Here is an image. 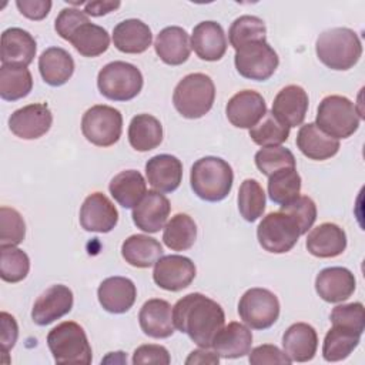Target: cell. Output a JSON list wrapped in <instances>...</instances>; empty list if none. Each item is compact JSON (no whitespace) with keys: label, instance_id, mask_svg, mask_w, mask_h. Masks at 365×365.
Returning <instances> with one entry per match:
<instances>
[{"label":"cell","instance_id":"6da1fadb","mask_svg":"<svg viewBox=\"0 0 365 365\" xmlns=\"http://www.w3.org/2000/svg\"><path fill=\"white\" fill-rule=\"evenodd\" d=\"M174 327L188 335L200 348H211L214 338L225 324L221 305L200 292H192L173 307Z\"/></svg>","mask_w":365,"mask_h":365},{"label":"cell","instance_id":"7a4b0ae2","mask_svg":"<svg viewBox=\"0 0 365 365\" xmlns=\"http://www.w3.org/2000/svg\"><path fill=\"white\" fill-rule=\"evenodd\" d=\"M315 53L319 61L328 68L345 71L359 61L362 44L354 30L348 27H334L318 36Z\"/></svg>","mask_w":365,"mask_h":365},{"label":"cell","instance_id":"3957f363","mask_svg":"<svg viewBox=\"0 0 365 365\" xmlns=\"http://www.w3.org/2000/svg\"><path fill=\"white\" fill-rule=\"evenodd\" d=\"M234 173L231 165L214 155L197 160L190 173V184L197 197L208 202L222 201L231 191Z\"/></svg>","mask_w":365,"mask_h":365},{"label":"cell","instance_id":"277c9868","mask_svg":"<svg viewBox=\"0 0 365 365\" xmlns=\"http://www.w3.org/2000/svg\"><path fill=\"white\" fill-rule=\"evenodd\" d=\"M215 86L210 76L204 73H191L182 77L174 88V108L190 120L204 117L214 104Z\"/></svg>","mask_w":365,"mask_h":365},{"label":"cell","instance_id":"5b68a950","mask_svg":"<svg viewBox=\"0 0 365 365\" xmlns=\"http://www.w3.org/2000/svg\"><path fill=\"white\" fill-rule=\"evenodd\" d=\"M362 115L356 111L355 104L338 94L327 96L317 108L315 124L325 134L334 138H348L359 127Z\"/></svg>","mask_w":365,"mask_h":365},{"label":"cell","instance_id":"8992f818","mask_svg":"<svg viewBox=\"0 0 365 365\" xmlns=\"http://www.w3.org/2000/svg\"><path fill=\"white\" fill-rule=\"evenodd\" d=\"M48 349L57 364H91L93 352L81 325L64 321L47 335Z\"/></svg>","mask_w":365,"mask_h":365},{"label":"cell","instance_id":"52a82bcc","mask_svg":"<svg viewBox=\"0 0 365 365\" xmlns=\"http://www.w3.org/2000/svg\"><path fill=\"white\" fill-rule=\"evenodd\" d=\"M141 71L127 61H111L97 76V87L101 96L113 101H128L143 88Z\"/></svg>","mask_w":365,"mask_h":365},{"label":"cell","instance_id":"ba28073f","mask_svg":"<svg viewBox=\"0 0 365 365\" xmlns=\"http://www.w3.org/2000/svg\"><path fill=\"white\" fill-rule=\"evenodd\" d=\"M123 131L121 113L106 104L90 107L81 118V133L86 140L97 147L114 145Z\"/></svg>","mask_w":365,"mask_h":365},{"label":"cell","instance_id":"9c48e42d","mask_svg":"<svg viewBox=\"0 0 365 365\" xmlns=\"http://www.w3.org/2000/svg\"><path fill=\"white\" fill-rule=\"evenodd\" d=\"M301 237L298 224L282 211L267 214L257 228L259 245L271 254H285L294 248Z\"/></svg>","mask_w":365,"mask_h":365},{"label":"cell","instance_id":"30bf717a","mask_svg":"<svg viewBox=\"0 0 365 365\" xmlns=\"http://www.w3.org/2000/svg\"><path fill=\"white\" fill-rule=\"evenodd\" d=\"M234 64L240 76L244 78L265 81L275 73L279 58L267 40H258L237 48Z\"/></svg>","mask_w":365,"mask_h":365},{"label":"cell","instance_id":"8fae6325","mask_svg":"<svg viewBox=\"0 0 365 365\" xmlns=\"http://www.w3.org/2000/svg\"><path fill=\"white\" fill-rule=\"evenodd\" d=\"M238 315L251 329H267L279 317V301L265 288L247 289L238 302Z\"/></svg>","mask_w":365,"mask_h":365},{"label":"cell","instance_id":"7c38bea8","mask_svg":"<svg viewBox=\"0 0 365 365\" xmlns=\"http://www.w3.org/2000/svg\"><path fill=\"white\" fill-rule=\"evenodd\" d=\"M53 114L46 103H33L11 113L9 117L10 131L21 140H36L48 133Z\"/></svg>","mask_w":365,"mask_h":365},{"label":"cell","instance_id":"4fadbf2b","mask_svg":"<svg viewBox=\"0 0 365 365\" xmlns=\"http://www.w3.org/2000/svg\"><path fill=\"white\" fill-rule=\"evenodd\" d=\"M194 262L184 255H164L154 264L153 279L154 282L171 292H178L187 288L195 278Z\"/></svg>","mask_w":365,"mask_h":365},{"label":"cell","instance_id":"5bb4252c","mask_svg":"<svg viewBox=\"0 0 365 365\" xmlns=\"http://www.w3.org/2000/svg\"><path fill=\"white\" fill-rule=\"evenodd\" d=\"M73 291L68 287L63 284L51 285L34 301L31 308V319L34 324L46 327L68 314L73 308Z\"/></svg>","mask_w":365,"mask_h":365},{"label":"cell","instance_id":"9a60e30c","mask_svg":"<svg viewBox=\"0 0 365 365\" xmlns=\"http://www.w3.org/2000/svg\"><path fill=\"white\" fill-rule=\"evenodd\" d=\"M118 222L115 205L103 192H91L80 208V225L90 232H110Z\"/></svg>","mask_w":365,"mask_h":365},{"label":"cell","instance_id":"2e32d148","mask_svg":"<svg viewBox=\"0 0 365 365\" xmlns=\"http://www.w3.org/2000/svg\"><path fill=\"white\" fill-rule=\"evenodd\" d=\"M267 113L264 97L254 90L235 93L227 103L225 114L237 128H252Z\"/></svg>","mask_w":365,"mask_h":365},{"label":"cell","instance_id":"e0dca14e","mask_svg":"<svg viewBox=\"0 0 365 365\" xmlns=\"http://www.w3.org/2000/svg\"><path fill=\"white\" fill-rule=\"evenodd\" d=\"M171 205L168 198L155 190H150L133 208V221L144 232L154 234L164 228L170 215Z\"/></svg>","mask_w":365,"mask_h":365},{"label":"cell","instance_id":"ac0fdd59","mask_svg":"<svg viewBox=\"0 0 365 365\" xmlns=\"http://www.w3.org/2000/svg\"><path fill=\"white\" fill-rule=\"evenodd\" d=\"M356 288L354 274L345 267H328L319 271L315 278V291L331 304L346 301Z\"/></svg>","mask_w":365,"mask_h":365},{"label":"cell","instance_id":"d6986e66","mask_svg":"<svg viewBox=\"0 0 365 365\" xmlns=\"http://www.w3.org/2000/svg\"><path fill=\"white\" fill-rule=\"evenodd\" d=\"M308 94L297 84H289L278 91L272 103V114L285 125L297 127L305 120L308 111Z\"/></svg>","mask_w":365,"mask_h":365},{"label":"cell","instance_id":"ffe728a7","mask_svg":"<svg viewBox=\"0 0 365 365\" xmlns=\"http://www.w3.org/2000/svg\"><path fill=\"white\" fill-rule=\"evenodd\" d=\"M191 48L205 61H218L227 51V37L220 23L207 20L192 29Z\"/></svg>","mask_w":365,"mask_h":365},{"label":"cell","instance_id":"44dd1931","mask_svg":"<svg viewBox=\"0 0 365 365\" xmlns=\"http://www.w3.org/2000/svg\"><path fill=\"white\" fill-rule=\"evenodd\" d=\"M36 51V40L29 31L20 27H10L1 33V64L27 67L34 60Z\"/></svg>","mask_w":365,"mask_h":365},{"label":"cell","instance_id":"7402d4cb","mask_svg":"<svg viewBox=\"0 0 365 365\" xmlns=\"http://www.w3.org/2000/svg\"><path fill=\"white\" fill-rule=\"evenodd\" d=\"M141 331L155 339H164L174 334L173 307L165 299L153 298L143 304L138 312Z\"/></svg>","mask_w":365,"mask_h":365},{"label":"cell","instance_id":"603a6c76","mask_svg":"<svg viewBox=\"0 0 365 365\" xmlns=\"http://www.w3.org/2000/svg\"><path fill=\"white\" fill-rule=\"evenodd\" d=\"M148 184L158 192L175 191L182 180V163L171 154H158L145 163Z\"/></svg>","mask_w":365,"mask_h":365},{"label":"cell","instance_id":"cb8c5ba5","mask_svg":"<svg viewBox=\"0 0 365 365\" xmlns=\"http://www.w3.org/2000/svg\"><path fill=\"white\" fill-rule=\"evenodd\" d=\"M100 305L111 314H124L135 302L137 288L130 278L108 277L97 289Z\"/></svg>","mask_w":365,"mask_h":365},{"label":"cell","instance_id":"d4e9b609","mask_svg":"<svg viewBox=\"0 0 365 365\" xmlns=\"http://www.w3.org/2000/svg\"><path fill=\"white\" fill-rule=\"evenodd\" d=\"M305 245L317 258H335L346 248V234L334 222H322L309 231Z\"/></svg>","mask_w":365,"mask_h":365},{"label":"cell","instance_id":"484cf974","mask_svg":"<svg viewBox=\"0 0 365 365\" xmlns=\"http://www.w3.org/2000/svg\"><path fill=\"white\" fill-rule=\"evenodd\" d=\"M282 348L287 356L294 362L311 361L318 348L315 328L307 322L292 324L282 335Z\"/></svg>","mask_w":365,"mask_h":365},{"label":"cell","instance_id":"4316f807","mask_svg":"<svg viewBox=\"0 0 365 365\" xmlns=\"http://www.w3.org/2000/svg\"><path fill=\"white\" fill-rule=\"evenodd\" d=\"M154 50L163 63L168 66H181L190 57L191 41L182 27L170 26L157 34Z\"/></svg>","mask_w":365,"mask_h":365},{"label":"cell","instance_id":"83f0119b","mask_svg":"<svg viewBox=\"0 0 365 365\" xmlns=\"http://www.w3.org/2000/svg\"><path fill=\"white\" fill-rule=\"evenodd\" d=\"M252 345V334L248 327L241 322H230L224 325L212 341L211 348L221 358L235 359L250 354Z\"/></svg>","mask_w":365,"mask_h":365},{"label":"cell","instance_id":"f1b7e54d","mask_svg":"<svg viewBox=\"0 0 365 365\" xmlns=\"http://www.w3.org/2000/svg\"><path fill=\"white\" fill-rule=\"evenodd\" d=\"M297 147L309 160L324 161L334 157L339 150V141L325 134L315 123L301 125L297 134Z\"/></svg>","mask_w":365,"mask_h":365},{"label":"cell","instance_id":"f546056e","mask_svg":"<svg viewBox=\"0 0 365 365\" xmlns=\"http://www.w3.org/2000/svg\"><path fill=\"white\" fill-rule=\"evenodd\" d=\"M151 41L153 34L148 24L138 19L123 20L113 30V43L121 53H144L151 46Z\"/></svg>","mask_w":365,"mask_h":365},{"label":"cell","instance_id":"4dcf8cb0","mask_svg":"<svg viewBox=\"0 0 365 365\" xmlns=\"http://www.w3.org/2000/svg\"><path fill=\"white\" fill-rule=\"evenodd\" d=\"M38 71L44 83L51 87L66 84L74 73L71 54L61 47H48L38 57Z\"/></svg>","mask_w":365,"mask_h":365},{"label":"cell","instance_id":"1f68e13d","mask_svg":"<svg viewBox=\"0 0 365 365\" xmlns=\"http://www.w3.org/2000/svg\"><path fill=\"white\" fill-rule=\"evenodd\" d=\"M121 255L131 267L150 268L163 257V247L160 241L153 237L134 234L121 244Z\"/></svg>","mask_w":365,"mask_h":365},{"label":"cell","instance_id":"d6a6232c","mask_svg":"<svg viewBox=\"0 0 365 365\" xmlns=\"http://www.w3.org/2000/svg\"><path fill=\"white\" fill-rule=\"evenodd\" d=\"M108 190L123 208H134L145 195L147 182L137 170H124L111 178Z\"/></svg>","mask_w":365,"mask_h":365},{"label":"cell","instance_id":"836d02e7","mask_svg":"<svg viewBox=\"0 0 365 365\" xmlns=\"http://www.w3.org/2000/svg\"><path fill=\"white\" fill-rule=\"evenodd\" d=\"M163 141V125L151 114H137L128 125V143L140 153L157 148Z\"/></svg>","mask_w":365,"mask_h":365},{"label":"cell","instance_id":"e575fe53","mask_svg":"<svg viewBox=\"0 0 365 365\" xmlns=\"http://www.w3.org/2000/svg\"><path fill=\"white\" fill-rule=\"evenodd\" d=\"M359 332L341 327L332 325V328L325 334L322 344V356L328 362H338L346 359L361 341Z\"/></svg>","mask_w":365,"mask_h":365},{"label":"cell","instance_id":"d590c367","mask_svg":"<svg viewBox=\"0 0 365 365\" xmlns=\"http://www.w3.org/2000/svg\"><path fill=\"white\" fill-rule=\"evenodd\" d=\"M68 41L84 57H97L107 51L110 46V36L107 30L91 21L80 24Z\"/></svg>","mask_w":365,"mask_h":365},{"label":"cell","instance_id":"8d00e7d4","mask_svg":"<svg viewBox=\"0 0 365 365\" xmlns=\"http://www.w3.org/2000/svg\"><path fill=\"white\" fill-rule=\"evenodd\" d=\"M197 238V225L194 220L184 212H178L164 225L163 241L173 251L190 250Z\"/></svg>","mask_w":365,"mask_h":365},{"label":"cell","instance_id":"74e56055","mask_svg":"<svg viewBox=\"0 0 365 365\" xmlns=\"http://www.w3.org/2000/svg\"><path fill=\"white\" fill-rule=\"evenodd\" d=\"M33 77L27 67L6 66L0 67V97L6 101H16L30 94Z\"/></svg>","mask_w":365,"mask_h":365},{"label":"cell","instance_id":"f35d334b","mask_svg":"<svg viewBox=\"0 0 365 365\" xmlns=\"http://www.w3.org/2000/svg\"><path fill=\"white\" fill-rule=\"evenodd\" d=\"M301 177L295 167L281 168L268 177V195L272 202L285 205L299 195Z\"/></svg>","mask_w":365,"mask_h":365},{"label":"cell","instance_id":"ab89813d","mask_svg":"<svg viewBox=\"0 0 365 365\" xmlns=\"http://www.w3.org/2000/svg\"><path fill=\"white\" fill-rule=\"evenodd\" d=\"M237 201L241 217L248 222L257 221L265 210V192L262 185L254 178L244 180L240 185Z\"/></svg>","mask_w":365,"mask_h":365},{"label":"cell","instance_id":"60d3db41","mask_svg":"<svg viewBox=\"0 0 365 365\" xmlns=\"http://www.w3.org/2000/svg\"><path fill=\"white\" fill-rule=\"evenodd\" d=\"M228 38L230 44L235 50L251 41L267 40L265 23L262 19L257 16H240L231 23V27L228 30Z\"/></svg>","mask_w":365,"mask_h":365},{"label":"cell","instance_id":"b9f144b4","mask_svg":"<svg viewBox=\"0 0 365 365\" xmlns=\"http://www.w3.org/2000/svg\"><path fill=\"white\" fill-rule=\"evenodd\" d=\"M288 135L289 127L268 111L252 128H250L251 140L261 147L281 145L288 140Z\"/></svg>","mask_w":365,"mask_h":365},{"label":"cell","instance_id":"7bdbcfd3","mask_svg":"<svg viewBox=\"0 0 365 365\" xmlns=\"http://www.w3.org/2000/svg\"><path fill=\"white\" fill-rule=\"evenodd\" d=\"M30 271L29 255L17 247H0V277L3 281L16 284L23 281Z\"/></svg>","mask_w":365,"mask_h":365},{"label":"cell","instance_id":"ee69618b","mask_svg":"<svg viewBox=\"0 0 365 365\" xmlns=\"http://www.w3.org/2000/svg\"><path fill=\"white\" fill-rule=\"evenodd\" d=\"M254 160H255L257 168L267 177H269L272 173L281 168L295 167L297 164L294 154L282 145L262 147L255 153Z\"/></svg>","mask_w":365,"mask_h":365},{"label":"cell","instance_id":"f6af8a7d","mask_svg":"<svg viewBox=\"0 0 365 365\" xmlns=\"http://www.w3.org/2000/svg\"><path fill=\"white\" fill-rule=\"evenodd\" d=\"M26 237V224L21 214L10 207L0 208V247H16Z\"/></svg>","mask_w":365,"mask_h":365},{"label":"cell","instance_id":"bcb514c9","mask_svg":"<svg viewBox=\"0 0 365 365\" xmlns=\"http://www.w3.org/2000/svg\"><path fill=\"white\" fill-rule=\"evenodd\" d=\"M282 212L288 214L295 220L299 227L301 235L307 234L317 220V205L308 195H298L285 205H281Z\"/></svg>","mask_w":365,"mask_h":365},{"label":"cell","instance_id":"7dc6e473","mask_svg":"<svg viewBox=\"0 0 365 365\" xmlns=\"http://www.w3.org/2000/svg\"><path fill=\"white\" fill-rule=\"evenodd\" d=\"M331 322L332 325H341L351 328L359 334L364 332L365 328V315L364 305L361 302H351L336 305L331 311Z\"/></svg>","mask_w":365,"mask_h":365},{"label":"cell","instance_id":"c3c4849f","mask_svg":"<svg viewBox=\"0 0 365 365\" xmlns=\"http://www.w3.org/2000/svg\"><path fill=\"white\" fill-rule=\"evenodd\" d=\"M90 21L88 16L84 13V10H80V9H74V7H67V9H63L58 16L56 17V21H54V29L57 31V34L67 40L70 38V36L73 34V31L83 23H87Z\"/></svg>","mask_w":365,"mask_h":365},{"label":"cell","instance_id":"681fc988","mask_svg":"<svg viewBox=\"0 0 365 365\" xmlns=\"http://www.w3.org/2000/svg\"><path fill=\"white\" fill-rule=\"evenodd\" d=\"M131 362L134 365H141V364H157V365H168L171 362L170 354L167 348L163 345H155V344H145L138 346L134 354Z\"/></svg>","mask_w":365,"mask_h":365},{"label":"cell","instance_id":"f907efd6","mask_svg":"<svg viewBox=\"0 0 365 365\" xmlns=\"http://www.w3.org/2000/svg\"><path fill=\"white\" fill-rule=\"evenodd\" d=\"M248 361L251 365H264V364H287L289 365L292 361L287 356L284 351L271 344H264L255 346L248 354Z\"/></svg>","mask_w":365,"mask_h":365},{"label":"cell","instance_id":"816d5d0a","mask_svg":"<svg viewBox=\"0 0 365 365\" xmlns=\"http://www.w3.org/2000/svg\"><path fill=\"white\" fill-rule=\"evenodd\" d=\"M0 325H1V332H0L1 351H3V355H7L9 351L16 345V341L19 336V327L14 317L4 311L0 314Z\"/></svg>","mask_w":365,"mask_h":365},{"label":"cell","instance_id":"f5cc1de1","mask_svg":"<svg viewBox=\"0 0 365 365\" xmlns=\"http://www.w3.org/2000/svg\"><path fill=\"white\" fill-rule=\"evenodd\" d=\"M16 6L24 17L38 21L47 17L53 3L50 0H17Z\"/></svg>","mask_w":365,"mask_h":365},{"label":"cell","instance_id":"db71d44e","mask_svg":"<svg viewBox=\"0 0 365 365\" xmlns=\"http://www.w3.org/2000/svg\"><path fill=\"white\" fill-rule=\"evenodd\" d=\"M120 6V1H88L84 4V13L91 17H101L117 10Z\"/></svg>","mask_w":365,"mask_h":365},{"label":"cell","instance_id":"11a10c76","mask_svg":"<svg viewBox=\"0 0 365 365\" xmlns=\"http://www.w3.org/2000/svg\"><path fill=\"white\" fill-rule=\"evenodd\" d=\"M220 362V356L215 352L207 351V348H200L192 351L188 358L185 359L187 365L191 364H218Z\"/></svg>","mask_w":365,"mask_h":365}]
</instances>
